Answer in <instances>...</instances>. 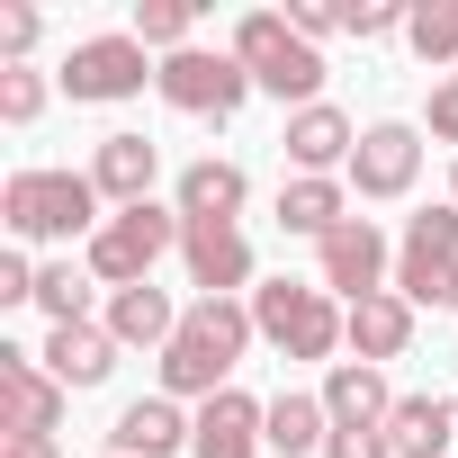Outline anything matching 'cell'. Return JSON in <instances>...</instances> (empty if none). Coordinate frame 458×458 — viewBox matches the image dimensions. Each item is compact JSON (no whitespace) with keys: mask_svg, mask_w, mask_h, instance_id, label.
I'll use <instances>...</instances> for the list:
<instances>
[{"mask_svg":"<svg viewBox=\"0 0 458 458\" xmlns=\"http://www.w3.org/2000/svg\"><path fill=\"white\" fill-rule=\"evenodd\" d=\"M153 171H162V144L135 135V126L99 135V153H90V180H99V198H117V207H144V198H153Z\"/></svg>","mask_w":458,"mask_h":458,"instance_id":"obj_16","label":"cell"},{"mask_svg":"<svg viewBox=\"0 0 458 458\" xmlns=\"http://www.w3.org/2000/svg\"><path fill=\"white\" fill-rule=\"evenodd\" d=\"M144 81H162V64H144L135 37H81L72 64H64V90L72 99H135Z\"/></svg>","mask_w":458,"mask_h":458,"instance_id":"obj_10","label":"cell"},{"mask_svg":"<svg viewBox=\"0 0 458 458\" xmlns=\"http://www.w3.org/2000/svg\"><path fill=\"white\" fill-rule=\"evenodd\" d=\"M395 28H413V10H395V0H351V10H342V37H395Z\"/></svg>","mask_w":458,"mask_h":458,"instance_id":"obj_28","label":"cell"},{"mask_svg":"<svg viewBox=\"0 0 458 458\" xmlns=\"http://www.w3.org/2000/svg\"><path fill=\"white\" fill-rule=\"evenodd\" d=\"M270 449V404H252L243 386H225L189 413V458H261Z\"/></svg>","mask_w":458,"mask_h":458,"instance_id":"obj_11","label":"cell"},{"mask_svg":"<svg viewBox=\"0 0 458 458\" xmlns=\"http://www.w3.org/2000/svg\"><path fill=\"white\" fill-rule=\"evenodd\" d=\"M108 458H117V449H108Z\"/></svg>","mask_w":458,"mask_h":458,"instance_id":"obj_38","label":"cell"},{"mask_svg":"<svg viewBox=\"0 0 458 458\" xmlns=\"http://www.w3.org/2000/svg\"><path fill=\"white\" fill-rule=\"evenodd\" d=\"M404 351H413V306H404L395 288L360 297V306H351V360L386 369V360H404Z\"/></svg>","mask_w":458,"mask_h":458,"instance_id":"obj_20","label":"cell"},{"mask_svg":"<svg viewBox=\"0 0 458 458\" xmlns=\"http://www.w3.org/2000/svg\"><path fill=\"white\" fill-rule=\"evenodd\" d=\"M449 306H458V297H449Z\"/></svg>","mask_w":458,"mask_h":458,"instance_id":"obj_37","label":"cell"},{"mask_svg":"<svg viewBox=\"0 0 458 458\" xmlns=\"http://www.w3.org/2000/svg\"><path fill=\"white\" fill-rule=\"evenodd\" d=\"M243 198H252L243 162H189L180 171V225H234Z\"/></svg>","mask_w":458,"mask_h":458,"instance_id":"obj_21","label":"cell"},{"mask_svg":"<svg viewBox=\"0 0 458 458\" xmlns=\"http://www.w3.org/2000/svg\"><path fill=\"white\" fill-rule=\"evenodd\" d=\"M234 64L252 72V90H279L297 108H315V90H324V55L288 28V10H252L234 28Z\"/></svg>","mask_w":458,"mask_h":458,"instance_id":"obj_5","label":"cell"},{"mask_svg":"<svg viewBox=\"0 0 458 458\" xmlns=\"http://www.w3.org/2000/svg\"><path fill=\"white\" fill-rule=\"evenodd\" d=\"M252 342H261V324H252L243 297H198V306H180V333H171V351L153 360V369H162V395H198V404L225 395Z\"/></svg>","mask_w":458,"mask_h":458,"instance_id":"obj_1","label":"cell"},{"mask_svg":"<svg viewBox=\"0 0 458 458\" xmlns=\"http://www.w3.org/2000/svg\"><path fill=\"white\" fill-rule=\"evenodd\" d=\"M180 261H189V288H207V297H234L252 279L243 225H180Z\"/></svg>","mask_w":458,"mask_h":458,"instance_id":"obj_14","label":"cell"},{"mask_svg":"<svg viewBox=\"0 0 458 458\" xmlns=\"http://www.w3.org/2000/svg\"><path fill=\"white\" fill-rule=\"evenodd\" d=\"M37 306H46V324H90V270L46 261L37 270Z\"/></svg>","mask_w":458,"mask_h":458,"instance_id":"obj_25","label":"cell"},{"mask_svg":"<svg viewBox=\"0 0 458 458\" xmlns=\"http://www.w3.org/2000/svg\"><path fill=\"white\" fill-rule=\"evenodd\" d=\"M288 28H297L306 46H324V37L342 28V10H324V0H288Z\"/></svg>","mask_w":458,"mask_h":458,"instance_id":"obj_31","label":"cell"},{"mask_svg":"<svg viewBox=\"0 0 458 458\" xmlns=\"http://www.w3.org/2000/svg\"><path fill=\"white\" fill-rule=\"evenodd\" d=\"M431 135H440V144H458V72L431 90Z\"/></svg>","mask_w":458,"mask_h":458,"instance_id":"obj_34","label":"cell"},{"mask_svg":"<svg viewBox=\"0 0 458 458\" xmlns=\"http://www.w3.org/2000/svg\"><path fill=\"white\" fill-rule=\"evenodd\" d=\"M404 46H413L422 64H458V0H440V10H413Z\"/></svg>","mask_w":458,"mask_h":458,"instance_id":"obj_27","label":"cell"},{"mask_svg":"<svg viewBox=\"0 0 458 458\" xmlns=\"http://www.w3.org/2000/svg\"><path fill=\"white\" fill-rule=\"evenodd\" d=\"M386 440H395V458H449V440H458V404H440V395H395Z\"/></svg>","mask_w":458,"mask_h":458,"instance_id":"obj_22","label":"cell"},{"mask_svg":"<svg viewBox=\"0 0 458 458\" xmlns=\"http://www.w3.org/2000/svg\"><path fill=\"white\" fill-rule=\"evenodd\" d=\"M64 386L46 377V360L37 351H19V342H0V431L10 440H28V431H46L55 440V422H64Z\"/></svg>","mask_w":458,"mask_h":458,"instance_id":"obj_9","label":"cell"},{"mask_svg":"<svg viewBox=\"0 0 458 458\" xmlns=\"http://www.w3.org/2000/svg\"><path fill=\"white\" fill-rule=\"evenodd\" d=\"M0 306H37V261L28 252H0Z\"/></svg>","mask_w":458,"mask_h":458,"instance_id":"obj_30","label":"cell"},{"mask_svg":"<svg viewBox=\"0 0 458 458\" xmlns=\"http://www.w3.org/2000/svg\"><path fill=\"white\" fill-rule=\"evenodd\" d=\"M386 270H395V252H386V234H377L369 216H351V225H333V234L315 243V288H333L342 306H360V297H377V288H395Z\"/></svg>","mask_w":458,"mask_h":458,"instance_id":"obj_8","label":"cell"},{"mask_svg":"<svg viewBox=\"0 0 458 458\" xmlns=\"http://www.w3.org/2000/svg\"><path fill=\"white\" fill-rule=\"evenodd\" d=\"M108 449H117V458H171V449H189V413H180V395H135V404L117 413Z\"/></svg>","mask_w":458,"mask_h":458,"instance_id":"obj_19","label":"cell"},{"mask_svg":"<svg viewBox=\"0 0 458 458\" xmlns=\"http://www.w3.org/2000/svg\"><path fill=\"white\" fill-rule=\"evenodd\" d=\"M413 180H422V135H413L404 117H386V126H360L351 189H360V198H404Z\"/></svg>","mask_w":458,"mask_h":458,"instance_id":"obj_12","label":"cell"},{"mask_svg":"<svg viewBox=\"0 0 458 458\" xmlns=\"http://www.w3.org/2000/svg\"><path fill=\"white\" fill-rule=\"evenodd\" d=\"M0 458H64V449H55L46 431H28V440H10V449H0Z\"/></svg>","mask_w":458,"mask_h":458,"instance_id":"obj_35","label":"cell"},{"mask_svg":"<svg viewBox=\"0 0 458 458\" xmlns=\"http://www.w3.org/2000/svg\"><path fill=\"white\" fill-rule=\"evenodd\" d=\"M324 440H333V413H324V395H306V386L270 395V449H279V458H306V449H324Z\"/></svg>","mask_w":458,"mask_h":458,"instance_id":"obj_24","label":"cell"},{"mask_svg":"<svg viewBox=\"0 0 458 458\" xmlns=\"http://www.w3.org/2000/svg\"><path fill=\"white\" fill-rule=\"evenodd\" d=\"M99 324L117 333V351H153V360H162V351H171V333H180V306H171V297L144 279V288H117Z\"/></svg>","mask_w":458,"mask_h":458,"instance_id":"obj_18","label":"cell"},{"mask_svg":"<svg viewBox=\"0 0 458 458\" xmlns=\"http://www.w3.org/2000/svg\"><path fill=\"white\" fill-rule=\"evenodd\" d=\"M324 413H333V431H386V413H395L386 369H369V360H333V369H324Z\"/></svg>","mask_w":458,"mask_h":458,"instance_id":"obj_15","label":"cell"},{"mask_svg":"<svg viewBox=\"0 0 458 458\" xmlns=\"http://www.w3.org/2000/svg\"><path fill=\"white\" fill-rule=\"evenodd\" d=\"M0 225L19 243H72V234H99V180L90 171H10L0 189Z\"/></svg>","mask_w":458,"mask_h":458,"instance_id":"obj_2","label":"cell"},{"mask_svg":"<svg viewBox=\"0 0 458 458\" xmlns=\"http://www.w3.org/2000/svg\"><path fill=\"white\" fill-rule=\"evenodd\" d=\"M288 162H297V180H333V171H351V153H360V126L333 108V99H315V108H297L288 117Z\"/></svg>","mask_w":458,"mask_h":458,"instance_id":"obj_13","label":"cell"},{"mask_svg":"<svg viewBox=\"0 0 458 458\" xmlns=\"http://www.w3.org/2000/svg\"><path fill=\"white\" fill-rule=\"evenodd\" d=\"M126 37H135L144 55H153V46H162V55H189V0H144Z\"/></svg>","mask_w":458,"mask_h":458,"instance_id":"obj_26","label":"cell"},{"mask_svg":"<svg viewBox=\"0 0 458 458\" xmlns=\"http://www.w3.org/2000/svg\"><path fill=\"white\" fill-rule=\"evenodd\" d=\"M180 117H234L243 99H252V72L234 64V46H189V55H162V81H153Z\"/></svg>","mask_w":458,"mask_h":458,"instance_id":"obj_7","label":"cell"},{"mask_svg":"<svg viewBox=\"0 0 458 458\" xmlns=\"http://www.w3.org/2000/svg\"><path fill=\"white\" fill-rule=\"evenodd\" d=\"M395 297H404V306H449V297H458V207H422V216H404V243H395Z\"/></svg>","mask_w":458,"mask_h":458,"instance_id":"obj_6","label":"cell"},{"mask_svg":"<svg viewBox=\"0 0 458 458\" xmlns=\"http://www.w3.org/2000/svg\"><path fill=\"white\" fill-rule=\"evenodd\" d=\"M28 46H37V10H0V55L19 64Z\"/></svg>","mask_w":458,"mask_h":458,"instance_id":"obj_33","label":"cell"},{"mask_svg":"<svg viewBox=\"0 0 458 458\" xmlns=\"http://www.w3.org/2000/svg\"><path fill=\"white\" fill-rule=\"evenodd\" d=\"M171 243H180V207H153V198H144V207H117L99 234L81 243V270L117 297V288H144V279H153V261H162Z\"/></svg>","mask_w":458,"mask_h":458,"instance_id":"obj_4","label":"cell"},{"mask_svg":"<svg viewBox=\"0 0 458 458\" xmlns=\"http://www.w3.org/2000/svg\"><path fill=\"white\" fill-rule=\"evenodd\" d=\"M324 458H395V440H386V431H333Z\"/></svg>","mask_w":458,"mask_h":458,"instance_id":"obj_32","label":"cell"},{"mask_svg":"<svg viewBox=\"0 0 458 458\" xmlns=\"http://www.w3.org/2000/svg\"><path fill=\"white\" fill-rule=\"evenodd\" d=\"M252 324H261V342L279 360H333V351H351V306L333 288H306V279L252 288Z\"/></svg>","mask_w":458,"mask_h":458,"instance_id":"obj_3","label":"cell"},{"mask_svg":"<svg viewBox=\"0 0 458 458\" xmlns=\"http://www.w3.org/2000/svg\"><path fill=\"white\" fill-rule=\"evenodd\" d=\"M333 225H351V189H342V180H288V189H279V234L324 243Z\"/></svg>","mask_w":458,"mask_h":458,"instance_id":"obj_23","label":"cell"},{"mask_svg":"<svg viewBox=\"0 0 458 458\" xmlns=\"http://www.w3.org/2000/svg\"><path fill=\"white\" fill-rule=\"evenodd\" d=\"M37 360H46V377L72 395V386H99V377L117 369V333H108V324H55Z\"/></svg>","mask_w":458,"mask_h":458,"instance_id":"obj_17","label":"cell"},{"mask_svg":"<svg viewBox=\"0 0 458 458\" xmlns=\"http://www.w3.org/2000/svg\"><path fill=\"white\" fill-rule=\"evenodd\" d=\"M46 108V81L28 72V64H10V72H0V117H10V126H28Z\"/></svg>","mask_w":458,"mask_h":458,"instance_id":"obj_29","label":"cell"},{"mask_svg":"<svg viewBox=\"0 0 458 458\" xmlns=\"http://www.w3.org/2000/svg\"><path fill=\"white\" fill-rule=\"evenodd\" d=\"M449 207H458V171H449Z\"/></svg>","mask_w":458,"mask_h":458,"instance_id":"obj_36","label":"cell"}]
</instances>
